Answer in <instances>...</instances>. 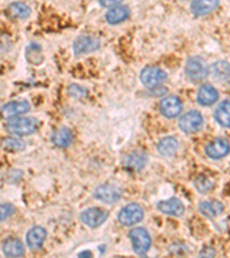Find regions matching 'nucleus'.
I'll return each instance as SVG.
<instances>
[{"label": "nucleus", "mask_w": 230, "mask_h": 258, "mask_svg": "<svg viewBox=\"0 0 230 258\" xmlns=\"http://www.w3.org/2000/svg\"><path fill=\"white\" fill-rule=\"evenodd\" d=\"M158 153L165 157L175 155L178 149V141L174 137H165L158 144Z\"/></svg>", "instance_id": "obj_24"}, {"label": "nucleus", "mask_w": 230, "mask_h": 258, "mask_svg": "<svg viewBox=\"0 0 230 258\" xmlns=\"http://www.w3.org/2000/svg\"><path fill=\"white\" fill-rule=\"evenodd\" d=\"M186 74L187 77L192 82L203 81L207 76V68L202 57H190L186 64Z\"/></svg>", "instance_id": "obj_8"}, {"label": "nucleus", "mask_w": 230, "mask_h": 258, "mask_svg": "<svg viewBox=\"0 0 230 258\" xmlns=\"http://www.w3.org/2000/svg\"><path fill=\"white\" fill-rule=\"evenodd\" d=\"M99 47V40L91 36H81L74 41L73 48L75 55H83L95 52Z\"/></svg>", "instance_id": "obj_12"}, {"label": "nucleus", "mask_w": 230, "mask_h": 258, "mask_svg": "<svg viewBox=\"0 0 230 258\" xmlns=\"http://www.w3.org/2000/svg\"><path fill=\"white\" fill-rule=\"evenodd\" d=\"M75 87H76V91H73V90L69 89V93L72 94L73 97H75V98H82L83 95L86 94V90L83 89V87L77 86V85H75Z\"/></svg>", "instance_id": "obj_31"}, {"label": "nucleus", "mask_w": 230, "mask_h": 258, "mask_svg": "<svg viewBox=\"0 0 230 258\" xmlns=\"http://www.w3.org/2000/svg\"><path fill=\"white\" fill-rule=\"evenodd\" d=\"M217 98H219V94H217V91L210 84H205L200 86L197 94V101L199 105L202 106H212L217 101Z\"/></svg>", "instance_id": "obj_18"}, {"label": "nucleus", "mask_w": 230, "mask_h": 258, "mask_svg": "<svg viewBox=\"0 0 230 258\" xmlns=\"http://www.w3.org/2000/svg\"><path fill=\"white\" fill-rule=\"evenodd\" d=\"M14 207L11 205V203H3L2 205V216H0V218H2V222L4 220L7 219L10 216H12L14 214Z\"/></svg>", "instance_id": "obj_29"}, {"label": "nucleus", "mask_w": 230, "mask_h": 258, "mask_svg": "<svg viewBox=\"0 0 230 258\" xmlns=\"http://www.w3.org/2000/svg\"><path fill=\"white\" fill-rule=\"evenodd\" d=\"M144 218V210L137 203H129L123 207L118 215V220L122 226H133Z\"/></svg>", "instance_id": "obj_2"}, {"label": "nucleus", "mask_w": 230, "mask_h": 258, "mask_svg": "<svg viewBox=\"0 0 230 258\" xmlns=\"http://www.w3.org/2000/svg\"><path fill=\"white\" fill-rule=\"evenodd\" d=\"M213 182L205 176H199L195 179V187L199 193L206 194L213 189Z\"/></svg>", "instance_id": "obj_27"}, {"label": "nucleus", "mask_w": 230, "mask_h": 258, "mask_svg": "<svg viewBox=\"0 0 230 258\" xmlns=\"http://www.w3.org/2000/svg\"><path fill=\"white\" fill-rule=\"evenodd\" d=\"M230 152V144L227 139L217 138L206 146L205 153L212 160L223 159Z\"/></svg>", "instance_id": "obj_9"}, {"label": "nucleus", "mask_w": 230, "mask_h": 258, "mask_svg": "<svg viewBox=\"0 0 230 258\" xmlns=\"http://www.w3.org/2000/svg\"><path fill=\"white\" fill-rule=\"evenodd\" d=\"M214 117L221 126L230 127V99L220 103L215 110Z\"/></svg>", "instance_id": "obj_25"}, {"label": "nucleus", "mask_w": 230, "mask_h": 258, "mask_svg": "<svg viewBox=\"0 0 230 258\" xmlns=\"http://www.w3.org/2000/svg\"><path fill=\"white\" fill-rule=\"evenodd\" d=\"M159 108H160L161 114L167 118H173L182 111V102L179 98L175 97V95H168V97L164 98L159 103Z\"/></svg>", "instance_id": "obj_10"}, {"label": "nucleus", "mask_w": 230, "mask_h": 258, "mask_svg": "<svg viewBox=\"0 0 230 258\" xmlns=\"http://www.w3.org/2000/svg\"><path fill=\"white\" fill-rule=\"evenodd\" d=\"M30 110V105L27 101H12L4 105L2 108L3 118L11 119L23 115Z\"/></svg>", "instance_id": "obj_13"}, {"label": "nucleus", "mask_w": 230, "mask_h": 258, "mask_svg": "<svg viewBox=\"0 0 230 258\" xmlns=\"http://www.w3.org/2000/svg\"><path fill=\"white\" fill-rule=\"evenodd\" d=\"M146 161H148V159H146L145 154L141 152H132L124 157L123 166L128 171L136 172L144 168Z\"/></svg>", "instance_id": "obj_14"}, {"label": "nucleus", "mask_w": 230, "mask_h": 258, "mask_svg": "<svg viewBox=\"0 0 230 258\" xmlns=\"http://www.w3.org/2000/svg\"><path fill=\"white\" fill-rule=\"evenodd\" d=\"M208 73L213 77V80L220 82L228 81L230 77V64L227 61L214 62L208 69Z\"/></svg>", "instance_id": "obj_22"}, {"label": "nucleus", "mask_w": 230, "mask_h": 258, "mask_svg": "<svg viewBox=\"0 0 230 258\" xmlns=\"http://www.w3.org/2000/svg\"><path fill=\"white\" fill-rule=\"evenodd\" d=\"M158 210L162 212V214L174 216V217H181L184 214V206L181 202V200L177 198H170L168 200H162V201L158 202L157 205Z\"/></svg>", "instance_id": "obj_11"}, {"label": "nucleus", "mask_w": 230, "mask_h": 258, "mask_svg": "<svg viewBox=\"0 0 230 258\" xmlns=\"http://www.w3.org/2000/svg\"><path fill=\"white\" fill-rule=\"evenodd\" d=\"M108 217V212L102 208H89L81 212V220L83 224L91 228L99 227L106 222Z\"/></svg>", "instance_id": "obj_6"}, {"label": "nucleus", "mask_w": 230, "mask_h": 258, "mask_svg": "<svg viewBox=\"0 0 230 258\" xmlns=\"http://www.w3.org/2000/svg\"><path fill=\"white\" fill-rule=\"evenodd\" d=\"M3 252L7 257H21L24 255L23 243L16 238H8L3 242Z\"/></svg>", "instance_id": "obj_20"}, {"label": "nucleus", "mask_w": 230, "mask_h": 258, "mask_svg": "<svg viewBox=\"0 0 230 258\" xmlns=\"http://www.w3.org/2000/svg\"><path fill=\"white\" fill-rule=\"evenodd\" d=\"M51 143L58 148H67L73 143V133L68 127H59L51 136Z\"/></svg>", "instance_id": "obj_17"}, {"label": "nucleus", "mask_w": 230, "mask_h": 258, "mask_svg": "<svg viewBox=\"0 0 230 258\" xmlns=\"http://www.w3.org/2000/svg\"><path fill=\"white\" fill-rule=\"evenodd\" d=\"M46 233L45 228L41 226H35L32 227L30 231L28 232L27 234V244L28 247L31 249V250H38L41 248L44 241L46 239Z\"/></svg>", "instance_id": "obj_16"}, {"label": "nucleus", "mask_w": 230, "mask_h": 258, "mask_svg": "<svg viewBox=\"0 0 230 258\" xmlns=\"http://www.w3.org/2000/svg\"><path fill=\"white\" fill-rule=\"evenodd\" d=\"M129 238L131 240L132 249L137 255L144 256L151 247V238L145 228L136 227L129 232Z\"/></svg>", "instance_id": "obj_4"}, {"label": "nucleus", "mask_w": 230, "mask_h": 258, "mask_svg": "<svg viewBox=\"0 0 230 258\" xmlns=\"http://www.w3.org/2000/svg\"><path fill=\"white\" fill-rule=\"evenodd\" d=\"M78 256H79V257H83V256H89V257H91L92 253H91L90 251H83V252H79Z\"/></svg>", "instance_id": "obj_32"}, {"label": "nucleus", "mask_w": 230, "mask_h": 258, "mask_svg": "<svg viewBox=\"0 0 230 258\" xmlns=\"http://www.w3.org/2000/svg\"><path fill=\"white\" fill-rule=\"evenodd\" d=\"M198 209L204 217L214 218L216 216L222 214L223 205L220 201H216V200H212V201H203L199 203Z\"/></svg>", "instance_id": "obj_19"}, {"label": "nucleus", "mask_w": 230, "mask_h": 258, "mask_svg": "<svg viewBox=\"0 0 230 258\" xmlns=\"http://www.w3.org/2000/svg\"><path fill=\"white\" fill-rule=\"evenodd\" d=\"M38 127V122L35 118L31 117H14L7 120L5 128L7 132L14 136H29Z\"/></svg>", "instance_id": "obj_1"}, {"label": "nucleus", "mask_w": 230, "mask_h": 258, "mask_svg": "<svg viewBox=\"0 0 230 258\" xmlns=\"http://www.w3.org/2000/svg\"><path fill=\"white\" fill-rule=\"evenodd\" d=\"M204 124L202 114L197 110H191L184 114L178 120V127L188 135L198 132Z\"/></svg>", "instance_id": "obj_5"}, {"label": "nucleus", "mask_w": 230, "mask_h": 258, "mask_svg": "<svg viewBox=\"0 0 230 258\" xmlns=\"http://www.w3.org/2000/svg\"><path fill=\"white\" fill-rule=\"evenodd\" d=\"M95 198L104 203H116L122 198V190L118 186L111 184H103L95 190Z\"/></svg>", "instance_id": "obj_7"}, {"label": "nucleus", "mask_w": 230, "mask_h": 258, "mask_svg": "<svg viewBox=\"0 0 230 258\" xmlns=\"http://www.w3.org/2000/svg\"><path fill=\"white\" fill-rule=\"evenodd\" d=\"M6 14L8 15V18L14 19V20H26L27 18L30 16L31 10L27 4L16 2V3L11 4V5L7 7Z\"/></svg>", "instance_id": "obj_21"}, {"label": "nucleus", "mask_w": 230, "mask_h": 258, "mask_svg": "<svg viewBox=\"0 0 230 258\" xmlns=\"http://www.w3.org/2000/svg\"><path fill=\"white\" fill-rule=\"evenodd\" d=\"M27 57L31 63H39L41 60V49L38 45H29V47L27 48Z\"/></svg>", "instance_id": "obj_28"}, {"label": "nucleus", "mask_w": 230, "mask_h": 258, "mask_svg": "<svg viewBox=\"0 0 230 258\" xmlns=\"http://www.w3.org/2000/svg\"><path fill=\"white\" fill-rule=\"evenodd\" d=\"M219 7V0H192L191 12L196 16H205L211 14Z\"/></svg>", "instance_id": "obj_15"}, {"label": "nucleus", "mask_w": 230, "mask_h": 258, "mask_svg": "<svg viewBox=\"0 0 230 258\" xmlns=\"http://www.w3.org/2000/svg\"><path fill=\"white\" fill-rule=\"evenodd\" d=\"M167 80V74L164 70L154 66H148L142 70L141 82L150 90L158 89Z\"/></svg>", "instance_id": "obj_3"}, {"label": "nucleus", "mask_w": 230, "mask_h": 258, "mask_svg": "<svg viewBox=\"0 0 230 258\" xmlns=\"http://www.w3.org/2000/svg\"><path fill=\"white\" fill-rule=\"evenodd\" d=\"M99 3H100V5L104 7L112 8V7L119 6L120 4L122 3V0H99Z\"/></svg>", "instance_id": "obj_30"}, {"label": "nucleus", "mask_w": 230, "mask_h": 258, "mask_svg": "<svg viewBox=\"0 0 230 258\" xmlns=\"http://www.w3.org/2000/svg\"><path fill=\"white\" fill-rule=\"evenodd\" d=\"M129 15H130V12H129L128 7L115 6L112 7L111 10H108L105 15V19L110 24H119L127 20Z\"/></svg>", "instance_id": "obj_23"}, {"label": "nucleus", "mask_w": 230, "mask_h": 258, "mask_svg": "<svg viewBox=\"0 0 230 258\" xmlns=\"http://www.w3.org/2000/svg\"><path fill=\"white\" fill-rule=\"evenodd\" d=\"M2 147L7 152H21L26 148V143L20 138L8 137V138H3Z\"/></svg>", "instance_id": "obj_26"}]
</instances>
